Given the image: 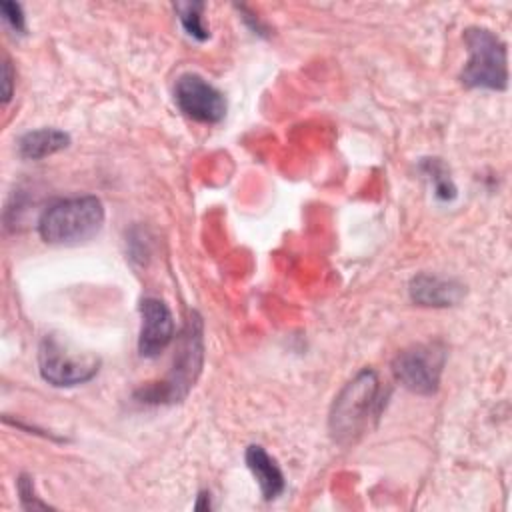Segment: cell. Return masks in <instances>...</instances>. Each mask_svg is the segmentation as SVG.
<instances>
[{
    "instance_id": "1",
    "label": "cell",
    "mask_w": 512,
    "mask_h": 512,
    "mask_svg": "<svg viewBox=\"0 0 512 512\" xmlns=\"http://www.w3.org/2000/svg\"><path fill=\"white\" fill-rule=\"evenodd\" d=\"M388 396L390 390L382 386L374 370H360L332 402L328 416L332 440L340 446L356 444L374 428L386 408Z\"/></svg>"
},
{
    "instance_id": "2",
    "label": "cell",
    "mask_w": 512,
    "mask_h": 512,
    "mask_svg": "<svg viewBox=\"0 0 512 512\" xmlns=\"http://www.w3.org/2000/svg\"><path fill=\"white\" fill-rule=\"evenodd\" d=\"M204 364V338H202V318L198 312H190L186 326L180 334L174 364L168 376L146 388L134 392L140 402L146 404H174L188 396L194 382L198 380Z\"/></svg>"
},
{
    "instance_id": "3",
    "label": "cell",
    "mask_w": 512,
    "mask_h": 512,
    "mask_svg": "<svg viewBox=\"0 0 512 512\" xmlns=\"http://www.w3.org/2000/svg\"><path fill=\"white\" fill-rule=\"evenodd\" d=\"M102 224V200L92 194H86L64 198L50 204L38 220V234L48 244L72 246L94 238L100 232Z\"/></svg>"
},
{
    "instance_id": "4",
    "label": "cell",
    "mask_w": 512,
    "mask_h": 512,
    "mask_svg": "<svg viewBox=\"0 0 512 512\" xmlns=\"http://www.w3.org/2000/svg\"><path fill=\"white\" fill-rule=\"evenodd\" d=\"M468 60L460 72L466 88L502 92L508 88V48L504 40L484 26L464 30Z\"/></svg>"
},
{
    "instance_id": "5",
    "label": "cell",
    "mask_w": 512,
    "mask_h": 512,
    "mask_svg": "<svg viewBox=\"0 0 512 512\" xmlns=\"http://www.w3.org/2000/svg\"><path fill=\"white\" fill-rule=\"evenodd\" d=\"M446 346L438 340L414 344L392 360L394 378L410 392L420 396L436 394L446 364Z\"/></svg>"
},
{
    "instance_id": "6",
    "label": "cell",
    "mask_w": 512,
    "mask_h": 512,
    "mask_svg": "<svg viewBox=\"0 0 512 512\" xmlns=\"http://www.w3.org/2000/svg\"><path fill=\"white\" fill-rule=\"evenodd\" d=\"M40 376L58 388H70L92 380L100 370V358L70 352L56 336L46 334L38 346Z\"/></svg>"
},
{
    "instance_id": "7",
    "label": "cell",
    "mask_w": 512,
    "mask_h": 512,
    "mask_svg": "<svg viewBox=\"0 0 512 512\" xmlns=\"http://www.w3.org/2000/svg\"><path fill=\"white\" fill-rule=\"evenodd\" d=\"M174 102L188 118L202 124H218L226 116V98L206 78L194 72L178 76Z\"/></svg>"
},
{
    "instance_id": "8",
    "label": "cell",
    "mask_w": 512,
    "mask_h": 512,
    "mask_svg": "<svg viewBox=\"0 0 512 512\" xmlns=\"http://www.w3.org/2000/svg\"><path fill=\"white\" fill-rule=\"evenodd\" d=\"M140 318L138 352L144 358H154L174 340V316L164 300L148 296L140 300Z\"/></svg>"
},
{
    "instance_id": "9",
    "label": "cell",
    "mask_w": 512,
    "mask_h": 512,
    "mask_svg": "<svg viewBox=\"0 0 512 512\" xmlns=\"http://www.w3.org/2000/svg\"><path fill=\"white\" fill-rule=\"evenodd\" d=\"M464 292L466 290L458 280L438 276V274H428V272L416 274L408 284V294L412 302L420 306H434V308L454 306L464 298Z\"/></svg>"
},
{
    "instance_id": "10",
    "label": "cell",
    "mask_w": 512,
    "mask_h": 512,
    "mask_svg": "<svg viewBox=\"0 0 512 512\" xmlns=\"http://www.w3.org/2000/svg\"><path fill=\"white\" fill-rule=\"evenodd\" d=\"M244 460H246L248 470L256 478L264 500H274L284 492V488H286L284 474H282L280 466L276 464V460L262 446L250 444L244 452Z\"/></svg>"
},
{
    "instance_id": "11",
    "label": "cell",
    "mask_w": 512,
    "mask_h": 512,
    "mask_svg": "<svg viewBox=\"0 0 512 512\" xmlns=\"http://www.w3.org/2000/svg\"><path fill=\"white\" fill-rule=\"evenodd\" d=\"M70 144V134L58 128H38L18 138V154L26 160H40L64 150Z\"/></svg>"
},
{
    "instance_id": "12",
    "label": "cell",
    "mask_w": 512,
    "mask_h": 512,
    "mask_svg": "<svg viewBox=\"0 0 512 512\" xmlns=\"http://www.w3.org/2000/svg\"><path fill=\"white\" fill-rule=\"evenodd\" d=\"M206 4L204 2H178L174 4V10L178 14V20L182 24V28L186 30L188 36H192L198 42H204L210 38V30L204 22V12Z\"/></svg>"
},
{
    "instance_id": "13",
    "label": "cell",
    "mask_w": 512,
    "mask_h": 512,
    "mask_svg": "<svg viewBox=\"0 0 512 512\" xmlns=\"http://www.w3.org/2000/svg\"><path fill=\"white\" fill-rule=\"evenodd\" d=\"M422 168L426 170V174L430 176L432 184H434V194L440 200H454L456 198V186L446 170V166L438 160V158H428Z\"/></svg>"
},
{
    "instance_id": "14",
    "label": "cell",
    "mask_w": 512,
    "mask_h": 512,
    "mask_svg": "<svg viewBox=\"0 0 512 512\" xmlns=\"http://www.w3.org/2000/svg\"><path fill=\"white\" fill-rule=\"evenodd\" d=\"M16 486H18L20 502H22V506H24L26 510H36V508H44V510H46V508H52V506H48V502H44V500H40V498L36 496L34 482H32V478H30L28 474H20Z\"/></svg>"
},
{
    "instance_id": "15",
    "label": "cell",
    "mask_w": 512,
    "mask_h": 512,
    "mask_svg": "<svg viewBox=\"0 0 512 512\" xmlns=\"http://www.w3.org/2000/svg\"><path fill=\"white\" fill-rule=\"evenodd\" d=\"M0 12L2 18L6 20V24L14 30L24 34L26 32V16L22 12V6L18 2H10V0H2L0 2Z\"/></svg>"
},
{
    "instance_id": "16",
    "label": "cell",
    "mask_w": 512,
    "mask_h": 512,
    "mask_svg": "<svg viewBox=\"0 0 512 512\" xmlns=\"http://www.w3.org/2000/svg\"><path fill=\"white\" fill-rule=\"evenodd\" d=\"M2 100L8 102L10 96H12V68H10V62L4 60V66H2Z\"/></svg>"
},
{
    "instance_id": "17",
    "label": "cell",
    "mask_w": 512,
    "mask_h": 512,
    "mask_svg": "<svg viewBox=\"0 0 512 512\" xmlns=\"http://www.w3.org/2000/svg\"><path fill=\"white\" fill-rule=\"evenodd\" d=\"M202 508H210V494L206 490L198 494V502H196V510H202Z\"/></svg>"
}]
</instances>
